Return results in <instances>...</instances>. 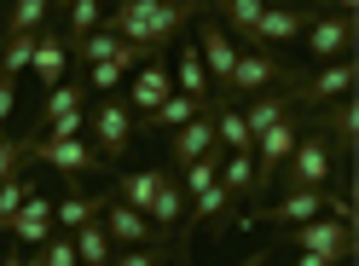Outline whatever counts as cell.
Returning <instances> with one entry per match:
<instances>
[{
  "instance_id": "38",
  "label": "cell",
  "mask_w": 359,
  "mask_h": 266,
  "mask_svg": "<svg viewBox=\"0 0 359 266\" xmlns=\"http://www.w3.org/2000/svg\"><path fill=\"white\" fill-rule=\"evenodd\" d=\"M261 260H266V249H255V255H243L238 266H261Z\"/></svg>"
},
{
  "instance_id": "35",
  "label": "cell",
  "mask_w": 359,
  "mask_h": 266,
  "mask_svg": "<svg viewBox=\"0 0 359 266\" xmlns=\"http://www.w3.org/2000/svg\"><path fill=\"white\" fill-rule=\"evenodd\" d=\"M12 104H18V81H12V76H0V127H6Z\"/></svg>"
},
{
  "instance_id": "8",
  "label": "cell",
  "mask_w": 359,
  "mask_h": 266,
  "mask_svg": "<svg viewBox=\"0 0 359 266\" xmlns=\"http://www.w3.org/2000/svg\"><path fill=\"white\" fill-rule=\"evenodd\" d=\"M29 157H41V162L58 168V174H70V186H81L87 174H104L110 168L87 139H29Z\"/></svg>"
},
{
  "instance_id": "23",
  "label": "cell",
  "mask_w": 359,
  "mask_h": 266,
  "mask_svg": "<svg viewBox=\"0 0 359 266\" xmlns=\"http://www.w3.org/2000/svg\"><path fill=\"white\" fill-rule=\"evenodd\" d=\"M220 191L232 197H255V157L250 150H226V162H220Z\"/></svg>"
},
{
  "instance_id": "37",
  "label": "cell",
  "mask_w": 359,
  "mask_h": 266,
  "mask_svg": "<svg viewBox=\"0 0 359 266\" xmlns=\"http://www.w3.org/2000/svg\"><path fill=\"white\" fill-rule=\"evenodd\" d=\"M0 266H24V249H18V243H12V249L0 255Z\"/></svg>"
},
{
  "instance_id": "17",
  "label": "cell",
  "mask_w": 359,
  "mask_h": 266,
  "mask_svg": "<svg viewBox=\"0 0 359 266\" xmlns=\"http://www.w3.org/2000/svg\"><path fill=\"white\" fill-rule=\"evenodd\" d=\"M6 232L18 237V249H41V243L53 237V203H47V197H29V203L12 214Z\"/></svg>"
},
{
  "instance_id": "11",
  "label": "cell",
  "mask_w": 359,
  "mask_h": 266,
  "mask_svg": "<svg viewBox=\"0 0 359 266\" xmlns=\"http://www.w3.org/2000/svg\"><path fill=\"white\" fill-rule=\"evenodd\" d=\"M191 47H197V58H203L209 81H215V87H226L232 64H238V41H232L226 29H220L215 18H203V24H197V41H191Z\"/></svg>"
},
{
  "instance_id": "3",
  "label": "cell",
  "mask_w": 359,
  "mask_h": 266,
  "mask_svg": "<svg viewBox=\"0 0 359 266\" xmlns=\"http://www.w3.org/2000/svg\"><path fill=\"white\" fill-rule=\"evenodd\" d=\"M302 76L290 70V64L273 52V47H238V64H232V76H226V87L220 93L226 99H238V93H273V87H296Z\"/></svg>"
},
{
  "instance_id": "2",
  "label": "cell",
  "mask_w": 359,
  "mask_h": 266,
  "mask_svg": "<svg viewBox=\"0 0 359 266\" xmlns=\"http://www.w3.org/2000/svg\"><path fill=\"white\" fill-rule=\"evenodd\" d=\"M330 180H336V145L319 127H302V139L284 157V168L273 174V186L278 191H325Z\"/></svg>"
},
{
  "instance_id": "40",
  "label": "cell",
  "mask_w": 359,
  "mask_h": 266,
  "mask_svg": "<svg viewBox=\"0 0 359 266\" xmlns=\"http://www.w3.org/2000/svg\"><path fill=\"white\" fill-rule=\"evenodd\" d=\"M70 6H76V0H53V12H70Z\"/></svg>"
},
{
  "instance_id": "14",
  "label": "cell",
  "mask_w": 359,
  "mask_h": 266,
  "mask_svg": "<svg viewBox=\"0 0 359 266\" xmlns=\"http://www.w3.org/2000/svg\"><path fill=\"white\" fill-rule=\"evenodd\" d=\"M203 150H215V110H203V116H191L186 127H174V139H168V168H191Z\"/></svg>"
},
{
  "instance_id": "26",
  "label": "cell",
  "mask_w": 359,
  "mask_h": 266,
  "mask_svg": "<svg viewBox=\"0 0 359 266\" xmlns=\"http://www.w3.org/2000/svg\"><path fill=\"white\" fill-rule=\"evenodd\" d=\"M47 18H53V0H12L6 35H35V29H47Z\"/></svg>"
},
{
  "instance_id": "32",
  "label": "cell",
  "mask_w": 359,
  "mask_h": 266,
  "mask_svg": "<svg viewBox=\"0 0 359 266\" xmlns=\"http://www.w3.org/2000/svg\"><path fill=\"white\" fill-rule=\"evenodd\" d=\"M24 162H29V133H24V139H0V180L24 174Z\"/></svg>"
},
{
  "instance_id": "39",
  "label": "cell",
  "mask_w": 359,
  "mask_h": 266,
  "mask_svg": "<svg viewBox=\"0 0 359 266\" xmlns=\"http://www.w3.org/2000/svg\"><path fill=\"white\" fill-rule=\"evenodd\" d=\"M336 12H359V0H336Z\"/></svg>"
},
{
  "instance_id": "18",
  "label": "cell",
  "mask_w": 359,
  "mask_h": 266,
  "mask_svg": "<svg viewBox=\"0 0 359 266\" xmlns=\"http://www.w3.org/2000/svg\"><path fill=\"white\" fill-rule=\"evenodd\" d=\"M313 127H319L325 139L336 145V157H348V145H353V127H359V110H353V99H330V104H319Z\"/></svg>"
},
{
  "instance_id": "27",
  "label": "cell",
  "mask_w": 359,
  "mask_h": 266,
  "mask_svg": "<svg viewBox=\"0 0 359 266\" xmlns=\"http://www.w3.org/2000/svg\"><path fill=\"white\" fill-rule=\"evenodd\" d=\"M104 203H110V197H64V203L53 209V226H81V220H99L104 214Z\"/></svg>"
},
{
  "instance_id": "15",
  "label": "cell",
  "mask_w": 359,
  "mask_h": 266,
  "mask_svg": "<svg viewBox=\"0 0 359 266\" xmlns=\"http://www.w3.org/2000/svg\"><path fill=\"white\" fill-rule=\"evenodd\" d=\"M209 99H186V93H168L156 110H145V116H133V133H174V127H186L191 116H203Z\"/></svg>"
},
{
  "instance_id": "31",
  "label": "cell",
  "mask_w": 359,
  "mask_h": 266,
  "mask_svg": "<svg viewBox=\"0 0 359 266\" xmlns=\"http://www.w3.org/2000/svg\"><path fill=\"white\" fill-rule=\"evenodd\" d=\"M168 260V237H156V243H140V249H122L110 266H163Z\"/></svg>"
},
{
  "instance_id": "34",
  "label": "cell",
  "mask_w": 359,
  "mask_h": 266,
  "mask_svg": "<svg viewBox=\"0 0 359 266\" xmlns=\"http://www.w3.org/2000/svg\"><path fill=\"white\" fill-rule=\"evenodd\" d=\"M81 133H87V116H81V110H64V116L41 133V139H81Z\"/></svg>"
},
{
  "instance_id": "12",
  "label": "cell",
  "mask_w": 359,
  "mask_h": 266,
  "mask_svg": "<svg viewBox=\"0 0 359 266\" xmlns=\"http://www.w3.org/2000/svg\"><path fill=\"white\" fill-rule=\"evenodd\" d=\"M99 226L110 232V243H122V249H140V243H156V237H168V232H156V226H151V220H145L140 209L116 203V197H110V203H104Z\"/></svg>"
},
{
  "instance_id": "1",
  "label": "cell",
  "mask_w": 359,
  "mask_h": 266,
  "mask_svg": "<svg viewBox=\"0 0 359 266\" xmlns=\"http://www.w3.org/2000/svg\"><path fill=\"white\" fill-rule=\"evenodd\" d=\"M191 18H203V0H122V6L104 18V29L116 41H128V47L163 52Z\"/></svg>"
},
{
  "instance_id": "5",
  "label": "cell",
  "mask_w": 359,
  "mask_h": 266,
  "mask_svg": "<svg viewBox=\"0 0 359 266\" xmlns=\"http://www.w3.org/2000/svg\"><path fill=\"white\" fill-rule=\"evenodd\" d=\"M81 139L93 145L104 162H122L128 145H133V110H128L122 99H99L93 116H87V133H81Z\"/></svg>"
},
{
  "instance_id": "33",
  "label": "cell",
  "mask_w": 359,
  "mask_h": 266,
  "mask_svg": "<svg viewBox=\"0 0 359 266\" xmlns=\"http://www.w3.org/2000/svg\"><path fill=\"white\" fill-rule=\"evenodd\" d=\"M41 266H81L76 260V243L64 237V232H53L47 243H41Z\"/></svg>"
},
{
  "instance_id": "16",
  "label": "cell",
  "mask_w": 359,
  "mask_h": 266,
  "mask_svg": "<svg viewBox=\"0 0 359 266\" xmlns=\"http://www.w3.org/2000/svg\"><path fill=\"white\" fill-rule=\"evenodd\" d=\"M238 110H243V127H250V133H266L273 122L302 116V104H296V87H284V93H255L250 104H238Z\"/></svg>"
},
{
  "instance_id": "24",
  "label": "cell",
  "mask_w": 359,
  "mask_h": 266,
  "mask_svg": "<svg viewBox=\"0 0 359 266\" xmlns=\"http://www.w3.org/2000/svg\"><path fill=\"white\" fill-rule=\"evenodd\" d=\"M174 93H186V99H215V87H209V70H203V58H197V47H180Z\"/></svg>"
},
{
  "instance_id": "22",
  "label": "cell",
  "mask_w": 359,
  "mask_h": 266,
  "mask_svg": "<svg viewBox=\"0 0 359 266\" xmlns=\"http://www.w3.org/2000/svg\"><path fill=\"white\" fill-rule=\"evenodd\" d=\"M81 104H87V87H81V81H58L53 93H47V104H41V116H35V127H29V139H41V133H47V127L64 116V110H81Z\"/></svg>"
},
{
  "instance_id": "10",
  "label": "cell",
  "mask_w": 359,
  "mask_h": 266,
  "mask_svg": "<svg viewBox=\"0 0 359 266\" xmlns=\"http://www.w3.org/2000/svg\"><path fill=\"white\" fill-rule=\"evenodd\" d=\"M168 93H174V70L163 64V52H156V58H145L140 70H133V81H128V110H133V116H145V110H156Z\"/></svg>"
},
{
  "instance_id": "29",
  "label": "cell",
  "mask_w": 359,
  "mask_h": 266,
  "mask_svg": "<svg viewBox=\"0 0 359 266\" xmlns=\"http://www.w3.org/2000/svg\"><path fill=\"white\" fill-rule=\"evenodd\" d=\"M64 18H70V29H64V41H70V47H76L81 35H93V29L104 24V0H76V6L64 12Z\"/></svg>"
},
{
  "instance_id": "13",
  "label": "cell",
  "mask_w": 359,
  "mask_h": 266,
  "mask_svg": "<svg viewBox=\"0 0 359 266\" xmlns=\"http://www.w3.org/2000/svg\"><path fill=\"white\" fill-rule=\"evenodd\" d=\"M313 18L319 12H307V6H266L261 24H255V47H290V41L307 35Z\"/></svg>"
},
{
  "instance_id": "25",
  "label": "cell",
  "mask_w": 359,
  "mask_h": 266,
  "mask_svg": "<svg viewBox=\"0 0 359 266\" xmlns=\"http://www.w3.org/2000/svg\"><path fill=\"white\" fill-rule=\"evenodd\" d=\"M70 243H76V260L81 266H110V232L99 226V220H81Z\"/></svg>"
},
{
  "instance_id": "20",
  "label": "cell",
  "mask_w": 359,
  "mask_h": 266,
  "mask_svg": "<svg viewBox=\"0 0 359 266\" xmlns=\"http://www.w3.org/2000/svg\"><path fill=\"white\" fill-rule=\"evenodd\" d=\"M163 180H168V174L163 168H140V174H122V180H116V191H110V197H116V203H128V209H151V197L156 191H163Z\"/></svg>"
},
{
  "instance_id": "41",
  "label": "cell",
  "mask_w": 359,
  "mask_h": 266,
  "mask_svg": "<svg viewBox=\"0 0 359 266\" xmlns=\"http://www.w3.org/2000/svg\"><path fill=\"white\" fill-rule=\"evenodd\" d=\"M302 6H307V12H319V0H302Z\"/></svg>"
},
{
  "instance_id": "30",
  "label": "cell",
  "mask_w": 359,
  "mask_h": 266,
  "mask_svg": "<svg viewBox=\"0 0 359 266\" xmlns=\"http://www.w3.org/2000/svg\"><path fill=\"white\" fill-rule=\"evenodd\" d=\"M41 35V29H35ZM35 35H6V52H0V76H24L29 70V58H35Z\"/></svg>"
},
{
  "instance_id": "36",
  "label": "cell",
  "mask_w": 359,
  "mask_h": 266,
  "mask_svg": "<svg viewBox=\"0 0 359 266\" xmlns=\"http://www.w3.org/2000/svg\"><path fill=\"white\" fill-rule=\"evenodd\" d=\"M290 266H336V260H325V255H307V249H302V255L290 260Z\"/></svg>"
},
{
  "instance_id": "4",
  "label": "cell",
  "mask_w": 359,
  "mask_h": 266,
  "mask_svg": "<svg viewBox=\"0 0 359 266\" xmlns=\"http://www.w3.org/2000/svg\"><path fill=\"white\" fill-rule=\"evenodd\" d=\"M284 243H290V249H307V255H325V260H336V266H348V260H353V220L313 214V220H302V226H290Z\"/></svg>"
},
{
  "instance_id": "21",
  "label": "cell",
  "mask_w": 359,
  "mask_h": 266,
  "mask_svg": "<svg viewBox=\"0 0 359 266\" xmlns=\"http://www.w3.org/2000/svg\"><path fill=\"white\" fill-rule=\"evenodd\" d=\"M145 220H151L156 232H180V220H186V191H180V180H174V174L163 180V191L151 197V209H145Z\"/></svg>"
},
{
  "instance_id": "19",
  "label": "cell",
  "mask_w": 359,
  "mask_h": 266,
  "mask_svg": "<svg viewBox=\"0 0 359 266\" xmlns=\"http://www.w3.org/2000/svg\"><path fill=\"white\" fill-rule=\"evenodd\" d=\"M64 52H70V41H64L58 29H41V35H35V58H29V70L41 76V87H58V81H64Z\"/></svg>"
},
{
  "instance_id": "28",
  "label": "cell",
  "mask_w": 359,
  "mask_h": 266,
  "mask_svg": "<svg viewBox=\"0 0 359 266\" xmlns=\"http://www.w3.org/2000/svg\"><path fill=\"white\" fill-rule=\"evenodd\" d=\"M29 197H35V180H29V174H12V180H0V232L12 226V214L24 209Z\"/></svg>"
},
{
  "instance_id": "42",
  "label": "cell",
  "mask_w": 359,
  "mask_h": 266,
  "mask_svg": "<svg viewBox=\"0 0 359 266\" xmlns=\"http://www.w3.org/2000/svg\"><path fill=\"white\" fill-rule=\"evenodd\" d=\"M261 266H266V260H261Z\"/></svg>"
},
{
  "instance_id": "6",
  "label": "cell",
  "mask_w": 359,
  "mask_h": 266,
  "mask_svg": "<svg viewBox=\"0 0 359 266\" xmlns=\"http://www.w3.org/2000/svg\"><path fill=\"white\" fill-rule=\"evenodd\" d=\"M353 41H359V12H319L302 47L313 52V64H330V58H353Z\"/></svg>"
},
{
  "instance_id": "7",
  "label": "cell",
  "mask_w": 359,
  "mask_h": 266,
  "mask_svg": "<svg viewBox=\"0 0 359 266\" xmlns=\"http://www.w3.org/2000/svg\"><path fill=\"white\" fill-rule=\"evenodd\" d=\"M302 139V116H290V122H273L266 133H255V145H250V157H255V197L273 191V174L284 168V157L296 150Z\"/></svg>"
},
{
  "instance_id": "9",
  "label": "cell",
  "mask_w": 359,
  "mask_h": 266,
  "mask_svg": "<svg viewBox=\"0 0 359 266\" xmlns=\"http://www.w3.org/2000/svg\"><path fill=\"white\" fill-rule=\"evenodd\" d=\"M353 76H359L353 58H330L325 70H313V76L296 81V104H302V110H319V104H330V99H348Z\"/></svg>"
}]
</instances>
